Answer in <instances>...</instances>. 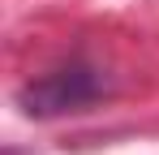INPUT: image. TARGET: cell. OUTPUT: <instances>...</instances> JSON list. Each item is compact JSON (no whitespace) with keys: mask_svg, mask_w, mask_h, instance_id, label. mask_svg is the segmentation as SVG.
<instances>
[{"mask_svg":"<svg viewBox=\"0 0 159 155\" xmlns=\"http://www.w3.org/2000/svg\"><path fill=\"white\" fill-rule=\"evenodd\" d=\"M99 95H103L99 73L86 65H69V69H56V73H43L39 82H30L22 91V108L30 116H60V112H78L86 103H95Z\"/></svg>","mask_w":159,"mask_h":155,"instance_id":"obj_1","label":"cell"}]
</instances>
